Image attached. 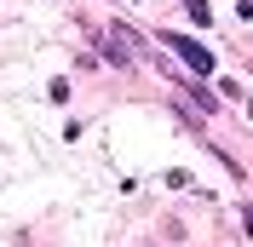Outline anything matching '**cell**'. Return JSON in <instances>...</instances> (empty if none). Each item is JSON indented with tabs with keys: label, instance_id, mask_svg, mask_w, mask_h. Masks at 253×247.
<instances>
[{
	"label": "cell",
	"instance_id": "6da1fadb",
	"mask_svg": "<svg viewBox=\"0 0 253 247\" xmlns=\"http://www.w3.org/2000/svg\"><path fill=\"white\" fill-rule=\"evenodd\" d=\"M161 41H167V46H173L178 58H184L190 69H196V75H213V52H202V46H196V41H190V35H173V29H167V35H161Z\"/></svg>",
	"mask_w": 253,
	"mask_h": 247
}]
</instances>
